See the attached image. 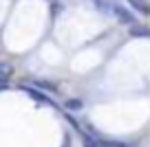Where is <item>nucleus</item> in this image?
<instances>
[{
  "label": "nucleus",
  "mask_w": 150,
  "mask_h": 147,
  "mask_svg": "<svg viewBox=\"0 0 150 147\" xmlns=\"http://www.w3.org/2000/svg\"><path fill=\"white\" fill-rule=\"evenodd\" d=\"M84 147H99V145H97L95 141H91V138H86V145H84Z\"/></svg>",
  "instance_id": "7"
},
{
  "label": "nucleus",
  "mask_w": 150,
  "mask_h": 147,
  "mask_svg": "<svg viewBox=\"0 0 150 147\" xmlns=\"http://www.w3.org/2000/svg\"><path fill=\"white\" fill-rule=\"evenodd\" d=\"M0 90H5V86H2V83H0Z\"/></svg>",
  "instance_id": "8"
},
{
  "label": "nucleus",
  "mask_w": 150,
  "mask_h": 147,
  "mask_svg": "<svg viewBox=\"0 0 150 147\" xmlns=\"http://www.w3.org/2000/svg\"><path fill=\"white\" fill-rule=\"evenodd\" d=\"M130 35L132 37H150V29H146V27H130Z\"/></svg>",
  "instance_id": "4"
},
{
  "label": "nucleus",
  "mask_w": 150,
  "mask_h": 147,
  "mask_svg": "<svg viewBox=\"0 0 150 147\" xmlns=\"http://www.w3.org/2000/svg\"><path fill=\"white\" fill-rule=\"evenodd\" d=\"M112 13L117 15V18L122 20L124 24H130V27H135V22H137V20H135V15H132L130 11L126 9V7H122V5H115V7H112Z\"/></svg>",
  "instance_id": "2"
},
{
  "label": "nucleus",
  "mask_w": 150,
  "mask_h": 147,
  "mask_svg": "<svg viewBox=\"0 0 150 147\" xmlns=\"http://www.w3.org/2000/svg\"><path fill=\"white\" fill-rule=\"evenodd\" d=\"M132 5H135V9H139V11H144V13H148V7H146V0H130Z\"/></svg>",
  "instance_id": "6"
},
{
  "label": "nucleus",
  "mask_w": 150,
  "mask_h": 147,
  "mask_svg": "<svg viewBox=\"0 0 150 147\" xmlns=\"http://www.w3.org/2000/svg\"><path fill=\"white\" fill-rule=\"evenodd\" d=\"M93 5L102 13H112V7L117 5V2H112V0H93Z\"/></svg>",
  "instance_id": "3"
},
{
  "label": "nucleus",
  "mask_w": 150,
  "mask_h": 147,
  "mask_svg": "<svg viewBox=\"0 0 150 147\" xmlns=\"http://www.w3.org/2000/svg\"><path fill=\"white\" fill-rule=\"evenodd\" d=\"M22 90L27 92L29 97H33V99H35V101L44 103V106H51V108H55V103H53V99H51V97H47V94H44V92L35 90V88H29V86H22Z\"/></svg>",
  "instance_id": "1"
},
{
  "label": "nucleus",
  "mask_w": 150,
  "mask_h": 147,
  "mask_svg": "<svg viewBox=\"0 0 150 147\" xmlns=\"http://www.w3.org/2000/svg\"><path fill=\"white\" fill-rule=\"evenodd\" d=\"M64 147H69V145H64Z\"/></svg>",
  "instance_id": "9"
},
{
  "label": "nucleus",
  "mask_w": 150,
  "mask_h": 147,
  "mask_svg": "<svg viewBox=\"0 0 150 147\" xmlns=\"http://www.w3.org/2000/svg\"><path fill=\"white\" fill-rule=\"evenodd\" d=\"M64 108H66V110L77 112V110H82V108H84V103H82V99H69V101L64 103Z\"/></svg>",
  "instance_id": "5"
}]
</instances>
